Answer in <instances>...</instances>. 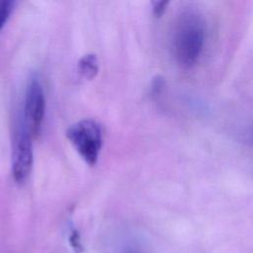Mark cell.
I'll return each mask as SVG.
<instances>
[{
  "label": "cell",
  "mask_w": 253,
  "mask_h": 253,
  "mask_svg": "<svg viewBox=\"0 0 253 253\" xmlns=\"http://www.w3.org/2000/svg\"><path fill=\"white\" fill-rule=\"evenodd\" d=\"M206 27L203 17L194 10L183 12L175 28L173 47L177 62L191 68L199 60L205 45Z\"/></svg>",
  "instance_id": "cell-1"
},
{
  "label": "cell",
  "mask_w": 253,
  "mask_h": 253,
  "mask_svg": "<svg viewBox=\"0 0 253 253\" xmlns=\"http://www.w3.org/2000/svg\"><path fill=\"white\" fill-rule=\"evenodd\" d=\"M66 136L88 165L97 163L103 138L101 126L96 121L84 119L73 124L67 129Z\"/></svg>",
  "instance_id": "cell-2"
},
{
  "label": "cell",
  "mask_w": 253,
  "mask_h": 253,
  "mask_svg": "<svg viewBox=\"0 0 253 253\" xmlns=\"http://www.w3.org/2000/svg\"><path fill=\"white\" fill-rule=\"evenodd\" d=\"M44 109L45 97L43 89L38 80L33 79L27 88L24 108L26 129L32 137L38 135L41 131Z\"/></svg>",
  "instance_id": "cell-3"
},
{
  "label": "cell",
  "mask_w": 253,
  "mask_h": 253,
  "mask_svg": "<svg viewBox=\"0 0 253 253\" xmlns=\"http://www.w3.org/2000/svg\"><path fill=\"white\" fill-rule=\"evenodd\" d=\"M33 165L32 135L27 129L18 132L13 145L12 172L16 182L21 183L29 176Z\"/></svg>",
  "instance_id": "cell-4"
},
{
  "label": "cell",
  "mask_w": 253,
  "mask_h": 253,
  "mask_svg": "<svg viewBox=\"0 0 253 253\" xmlns=\"http://www.w3.org/2000/svg\"><path fill=\"white\" fill-rule=\"evenodd\" d=\"M99 71V62L96 54L88 53L78 61V72L81 77L90 80L93 79Z\"/></svg>",
  "instance_id": "cell-5"
},
{
  "label": "cell",
  "mask_w": 253,
  "mask_h": 253,
  "mask_svg": "<svg viewBox=\"0 0 253 253\" xmlns=\"http://www.w3.org/2000/svg\"><path fill=\"white\" fill-rule=\"evenodd\" d=\"M14 2L11 0H0V30L6 24L12 10Z\"/></svg>",
  "instance_id": "cell-6"
},
{
  "label": "cell",
  "mask_w": 253,
  "mask_h": 253,
  "mask_svg": "<svg viewBox=\"0 0 253 253\" xmlns=\"http://www.w3.org/2000/svg\"><path fill=\"white\" fill-rule=\"evenodd\" d=\"M168 4H169V1H153L152 2V11H153L154 16L157 18L161 17L165 13Z\"/></svg>",
  "instance_id": "cell-7"
},
{
  "label": "cell",
  "mask_w": 253,
  "mask_h": 253,
  "mask_svg": "<svg viewBox=\"0 0 253 253\" xmlns=\"http://www.w3.org/2000/svg\"><path fill=\"white\" fill-rule=\"evenodd\" d=\"M70 243H71V245H72V247L74 248L75 251H77V250L82 251V246H81L79 235H78L77 232L72 233V235L70 237Z\"/></svg>",
  "instance_id": "cell-8"
}]
</instances>
